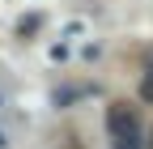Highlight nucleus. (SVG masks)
Segmentation results:
<instances>
[{
    "label": "nucleus",
    "mask_w": 153,
    "mask_h": 149,
    "mask_svg": "<svg viewBox=\"0 0 153 149\" xmlns=\"http://www.w3.org/2000/svg\"><path fill=\"white\" fill-rule=\"evenodd\" d=\"M149 145H153V136H149Z\"/></svg>",
    "instance_id": "nucleus-3"
},
{
    "label": "nucleus",
    "mask_w": 153,
    "mask_h": 149,
    "mask_svg": "<svg viewBox=\"0 0 153 149\" xmlns=\"http://www.w3.org/2000/svg\"><path fill=\"white\" fill-rule=\"evenodd\" d=\"M106 132L115 149H140V119L132 102H111L106 107Z\"/></svg>",
    "instance_id": "nucleus-1"
},
{
    "label": "nucleus",
    "mask_w": 153,
    "mask_h": 149,
    "mask_svg": "<svg viewBox=\"0 0 153 149\" xmlns=\"http://www.w3.org/2000/svg\"><path fill=\"white\" fill-rule=\"evenodd\" d=\"M140 94H145V98H153V68L145 72V81H140Z\"/></svg>",
    "instance_id": "nucleus-2"
}]
</instances>
